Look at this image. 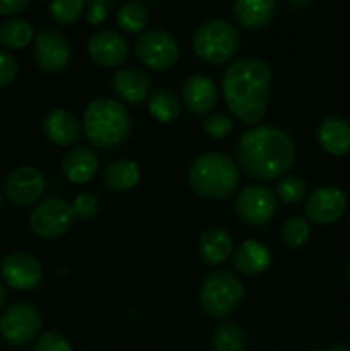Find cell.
<instances>
[{
	"label": "cell",
	"instance_id": "cell-1",
	"mask_svg": "<svg viewBox=\"0 0 350 351\" xmlns=\"http://www.w3.org/2000/svg\"><path fill=\"white\" fill-rule=\"evenodd\" d=\"M223 96L232 115L246 125L263 122L271 96V69L266 62L242 57L223 75Z\"/></svg>",
	"mask_w": 350,
	"mask_h": 351
},
{
	"label": "cell",
	"instance_id": "cell-2",
	"mask_svg": "<svg viewBox=\"0 0 350 351\" xmlns=\"http://www.w3.org/2000/svg\"><path fill=\"white\" fill-rule=\"evenodd\" d=\"M235 154L247 175L261 182H271L290 170L295 161V146L285 130L256 125L239 137Z\"/></svg>",
	"mask_w": 350,
	"mask_h": 351
},
{
	"label": "cell",
	"instance_id": "cell-3",
	"mask_svg": "<svg viewBox=\"0 0 350 351\" xmlns=\"http://www.w3.org/2000/svg\"><path fill=\"white\" fill-rule=\"evenodd\" d=\"M132 122L124 105L112 98H96L88 103L82 115V130L89 143L100 149L122 146L130 136Z\"/></svg>",
	"mask_w": 350,
	"mask_h": 351
},
{
	"label": "cell",
	"instance_id": "cell-4",
	"mask_svg": "<svg viewBox=\"0 0 350 351\" xmlns=\"http://www.w3.org/2000/svg\"><path fill=\"white\" fill-rule=\"evenodd\" d=\"M239 168L225 153H205L192 163L189 184L192 191L206 199H225L239 185Z\"/></svg>",
	"mask_w": 350,
	"mask_h": 351
},
{
	"label": "cell",
	"instance_id": "cell-5",
	"mask_svg": "<svg viewBox=\"0 0 350 351\" xmlns=\"http://www.w3.org/2000/svg\"><path fill=\"white\" fill-rule=\"evenodd\" d=\"M244 298V287L239 278L226 269L206 274L199 291V307L213 319L232 314Z\"/></svg>",
	"mask_w": 350,
	"mask_h": 351
},
{
	"label": "cell",
	"instance_id": "cell-6",
	"mask_svg": "<svg viewBox=\"0 0 350 351\" xmlns=\"http://www.w3.org/2000/svg\"><path fill=\"white\" fill-rule=\"evenodd\" d=\"M240 34L237 27L223 19L202 23L192 36V48L201 60L208 64H225L239 50Z\"/></svg>",
	"mask_w": 350,
	"mask_h": 351
},
{
	"label": "cell",
	"instance_id": "cell-7",
	"mask_svg": "<svg viewBox=\"0 0 350 351\" xmlns=\"http://www.w3.org/2000/svg\"><path fill=\"white\" fill-rule=\"evenodd\" d=\"M43 319L30 302H16L0 315V336L10 346H26L40 332Z\"/></svg>",
	"mask_w": 350,
	"mask_h": 351
},
{
	"label": "cell",
	"instance_id": "cell-8",
	"mask_svg": "<svg viewBox=\"0 0 350 351\" xmlns=\"http://www.w3.org/2000/svg\"><path fill=\"white\" fill-rule=\"evenodd\" d=\"M136 57L151 71H167L177 62L178 43L163 29H148L139 34L134 45Z\"/></svg>",
	"mask_w": 350,
	"mask_h": 351
},
{
	"label": "cell",
	"instance_id": "cell-9",
	"mask_svg": "<svg viewBox=\"0 0 350 351\" xmlns=\"http://www.w3.org/2000/svg\"><path fill=\"white\" fill-rule=\"evenodd\" d=\"M74 218L71 204L62 199H47L31 211L30 226L40 239L54 240L71 230Z\"/></svg>",
	"mask_w": 350,
	"mask_h": 351
},
{
	"label": "cell",
	"instance_id": "cell-10",
	"mask_svg": "<svg viewBox=\"0 0 350 351\" xmlns=\"http://www.w3.org/2000/svg\"><path fill=\"white\" fill-rule=\"evenodd\" d=\"M277 194L264 185H247L235 199V211L247 226H264L273 219L277 213Z\"/></svg>",
	"mask_w": 350,
	"mask_h": 351
},
{
	"label": "cell",
	"instance_id": "cell-11",
	"mask_svg": "<svg viewBox=\"0 0 350 351\" xmlns=\"http://www.w3.org/2000/svg\"><path fill=\"white\" fill-rule=\"evenodd\" d=\"M33 55L41 71L57 74L71 62V43L62 31L55 27H43L33 40Z\"/></svg>",
	"mask_w": 350,
	"mask_h": 351
},
{
	"label": "cell",
	"instance_id": "cell-12",
	"mask_svg": "<svg viewBox=\"0 0 350 351\" xmlns=\"http://www.w3.org/2000/svg\"><path fill=\"white\" fill-rule=\"evenodd\" d=\"M0 274L7 287L19 291H31L43 280V266L27 252H10L0 263Z\"/></svg>",
	"mask_w": 350,
	"mask_h": 351
},
{
	"label": "cell",
	"instance_id": "cell-13",
	"mask_svg": "<svg viewBox=\"0 0 350 351\" xmlns=\"http://www.w3.org/2000/svg\"><path fill=\"white\" fill-rule=\"evenodd\" d=\"M45 192V177L38 168L21 167L7 177L3 197L16 208L33 206Z\"/></svg>",
	"mask_w": 350,
	"mask_h": 351
},
{
	"label": "cell",
	"instance_id": "cell-14",
	"mask_svg": "<svg viewBox=\"0 0 350 351\" xmlns=\"http://www.w3.org/2000/svg\"><path fill=\"white\" fill-rule=\"evenodd\" d=\"M347 209V194L340 187L326 185L309 194L304 204V215L316 225H329L342 218Z\"/></svg>",
	"mask_w": 350,
	"mask_h": 351
},
{
	"label": "cell",
	"instance_id": "cell-15",
	"mask_svg": "<svg viewBox=\"0 0 350 351\" xmlns=\"http://www.w3.org/2000/svg\"><path fill=\"white\" fill-rule=\"evenodd\" d=\"M88 55L102 67H119L129 57V43L115 29H100L88 40Z\"/></svg>",
	"mask_w": 350,
	"mask_h": 351
},
{
	"label": "cell",
	"instance_id": "cell-16",
	"mask_svg": "<svg viewBox=\"0 0 350 351\" xmlns=\"http://www.w3.org/2000/svg\"><path fill=\"white\" fill-rule=\"evenodd\" d=\"M182 101L192 115H205L218 103V91L211 77L192 74L182 82Z\"/></svg>",
	"mask_w": 350,
	"mask_h": 351
},
{
	"label": "cell",
	"instance_id": "cell-17",
	"mask_svg": "<svg viewBox=\"0 0 350 351\" xmlns=\"http://www.w3.org/2000/svg\"><path fill=\"white\" fill-rule=\"evenodd\" d=\"M150 75L136 67H124L113 74L112 89L120 99L137 105L150 96Z\"/></svg>",
	"mask_w": 350,
	"mask_h": 351
},
{
	"label": "cell",
	"instance_id": "cell-18",
	"mask_svg": "<svg viewBox=\"0 0 350 351\" xmlns=\"http://www.w3.org/2000/svg\"><path fill=\"white\" fill-rule=\"evenodd\" d=\"M43 132L50 143L57 146H71L79 139L81 125L71 112L54 108L43 117Z\"/></svg>",
	"mask_w": 350,
	"mask_h": 351
},
{
	"label": "cell",
	"instance_id": "cell-19",
	"mask_svg": "<svg viewBox=\"0 0 350 351\" xmlns=\"http://www.w3.org/2000/svg\"><path fill=\"white\" fill-rule=\"evenodd\" d=\"M232 263L233 267L244 276H257L270 267L271 252L263 242L246 240L233 250Z\"/></svg>",
	"mask_w": 350,
	"mask_h": 351
},
{
	"label": "cell",
	"instance_id": "cell-20",
	"mask_svg": "<svg viewBox=\"0 0 350 351\" xmlns=\"http://www.w3.org/2000/svg\"><path fill=\"white\" fill-rule=\"evenodd\" d=\"M318 143L333 156H345L350 153V122L342 117H328L318 127Z\"/></svg>",
	"mask_w": 350,
	"mask_h": 351
},
{
	"label": "cell",
	"instance_id": "cell-21",
	"mask_svg": "<svg viewBox=\"0 0 350 351\" xmlns=\"http://www.w3.org/2000/svg\"><path fill=\"white\" fill-rule=\"evenodd\" d=\"M100 168L98 156L89 147L79 146L67 151L62 158V171L72 184H86Z\"/></svg>",
	"mask_w": 350,
	"mask_h": 351
},
{
	"label": "cell",
	"instance_id": "cell-22",
	"mask_svg": "<svg viewBox=\"0 0 350 351\" xmlns=\"http://www.w3.org/2000/svg\"><path fill=\"white\" fill-rule=\"evenodd\" d=\"M232 12L237 23L246 29H261L275 17L277 3L273 0H237L232 3Z\"/></svg>",
	"mask_w": 350,
	"mask_h": 351
},
{
	"label": "cell",
	"instance_id": "cell-23",
	"mask_svg": "<svg viewBox=\"0 0 350 351\" xmlns=\"http://www.w3.org/2000/svg\"><path fill=\"white\" fill-rule=\"evenodd\" d=\"M233 249L232 237L225 228L220 226H213V228L206 230L198 242V254L201 261L209 266H216V264L225 263L230 257Z\"/></svg>",
	"mask_w": 350,
	"mask_h": 351
},
{
	"label": "cell",
	"instance_id": "cell-24",
	"mask_svg": "<svg viewBox=\"0 0 350 351\" xmlns=\"http://www.w3.org/2000/svg\"><path fill=\"white\" fill-rule=\"evenodd\" d=\"M141 180L139 165L132 160H115L106 165L103 182L113 192H126L136 187Z\"/></svg>",
	"mask_w": 350,
	"mask_h": 351
},
{
	"label": "cell",
	"instance_id": "cell-25",
	"mask_svg": "<svg viewBox=\"0 0 350 351\" xmlns=\"http://www.w3.org/2000/svg\"><path fill=\"white\" fill-rule=\"evenodd\" d=\"M34 40V27L30 21L21 17H10V19L0 23V47L9 50H19L27 47Z\"/></svg>",
	"mask_w": 350,
	"mask_h": 351
},
{
	"label": "cell",
	"instance_id": "cell-26",
	"mask_svg": "<svg viewBox=\"0 0 350 351\" xmlns=\"http://www.w3.org/2000/svg\"><path fill=\"white\" fill-rule=\"evenodd\" d=\"M148 110L161 123H170L180 115V101L170 89H156L148 96Z\"/></svg>",
	"mask_w": 350,
	"mask_h": 351
},
{
	"label": "cell",
	"instance_id": "cell-27",
	"mask_svg": "<svg viewBox=\"0 0 350 351\" xmlns=\"http://www.w3.org/2000/svg\"><path fill=\"white\" fill-rule=\"evenodd\" d=\"M213 351H244L246 335L235 322H223L215 329L211 338Z\"/></svg>",
	"mask_w": 350,
	"mask_h": 351
},
{
	"label": "cell",
	"instance_id": "cell-28",
	"mask_svg": "<svg viewBox=\"0 0 350 351\" xmlns=\"http://www.w3.org/2000/svg\"><path fill=\"white\" fill-rule=\"evenodd\" d=\"M117 24L127 33H141L148 24V9L143 2L122 3L117 10Z\"/></svg>",
	"mask_w": 350,
	"mask_h": 351
},
{
	"label": "cell",
	"instance_id": "cell-29",
	"mask_svg": "<svg viewBox=\"0 0 350 351\" xmlns=\"http://www.w3.org/2000/svg\"><path fill=\"white\" fill-rule=\"evenodd\" d=\"M311 235L309 223L301 216H290L281 226V240L290 249H299L304 245Z\"/></svg>",
	"mask_w": 350,
	"mask_h": 351
},
{
	"label": "cell",
	"instance_id": "cell-30",
	"mask_svg": "<svg viewBox=\"0 0 350 351\" xmlns=\"http://www.w3.org/2000/svg\"><path fill=\"white\" fill-rule=\"evenodd\" d=\"M86 3L82 0H57L48 5L51 19L58 24H74L84 14Z\"/></svg>",
	"mask_w": 350,
	"mask_h": 351
},
{
	"label": "cell",
	"instance_id": "cell-31",
	"mask_svg": "<svg viewBox=\"0 0 350 351\" xmlns=\"http://www.w3.org/2000/svg\"><path fill=\"white\" fill-rule=\"evenodd\" d=\"M307 192V184L299 175H285L277 185V197L285 204H295Z\"/></svg>",
	"mask_w": 350,
	"mask_h": 351
},
{
	"label": "cell",
	"instance_id": "cell-32",
	"mask_svg": "<svg viewBox=\"0 0 350 351\" xmlns=\"http://www.w3.org/2000/svg\"><path fill=\"white\" fill-rule=\"evenodd\" d=\"M202 129L213 139H225L233 129V122L230 117L223 115V113H213L208 119L202 122Z\"/></svg>",
	"mask_w": 350,
	"mask_h": 351
},
{
	"label": "cell",
	"instance_id": "cell-33",
	"mask_svg": "<svg viewBox=\"0 0 350 351\" xmlns=\"http://www.w3.org/2000/svg\"><path fill=\"white\" fill-rule=\"evenodd\" d=\"M33 351H72V346L60 332L48 331L36 339Z\"/></svg>",
	"mask_w": 350,
	"mask_h": 351
},
{
	"label": "cell",
	"instance_id": "cell-34",
	"mask_svg": "<svg viewBox=\"0 0 350 351\" xmlns=\"http://www.w3.org/2000/svg\"><path fill=\"white\" fill-rule=\"evenodd\" d=\"M72 211L74 216L79 219H93L98 215L100 209V201L96 195L93 194H81L74 199L72 202Z\"/></svg>",
	"mask_w": 350,
	"mask_h": 351
},
{
	"label": "cell",
	"instance_id": "cell-35",
	"mask_svg": "<svg viewBox=\"0 0 350 351\" xmlns=\"http://www.w3.org/2000/svg\"><path fill=\"white\" fill-rule=\"evenodd\" d=\"M17 62L7 51L0 50V88H5V86L12 84L17 77Z\"/></svg>",
	"mask_w": 350,
	"mask_h": 351
},
{
	"label": "cell",
	"instance_id": "cell-36",
	"mask_svg": "<svg viewBox=\"0 0 350 351\" xmlns=\"http://www.w3.org/2000/svg\"><path fill=\"white\" fill-rule=\"evenodd\" d=\"M112 2H103V0H93L86 5V19L89 24H102L108 16V7Z\"/></svg>",
	"mask_w": 350,
	"mask_h": 351
},
{
	"label": "cell",
	"instance_id": "cell-37",
	"mask_svg": "<svg viewBox=\"0 0 350 351\" xmlns=\"http://www.w3.org/2000/svg\"><path fill=\"white\" fill-rule=\"evenodd\" d=\"M27 9V0H0V16H16Z\"/></svg>",
	"mask_w": 350,
	"mask_h": 351
},
{
	"label": "cell",
	"instance_id": "cell-38",
	"mask_svg": "<svg viewBox=\"0 0 350 351\" xmlns=\"http://www.w3.org/2000/svg\"><path fill=\"white\" fill-rule=\"evenodd\" d=\"M5 302H7V290H5V287H3L2 281H0V311L3 308Z\"/></svg>",
	"mask_w": 350,
	"mask_h": 351
},
{
	"label": "cell",
	"instance_id": "cell-39",
	"mask_svg": "<svg viewBox=\"0 0 350 351\" xmlns=\"http://www.w3.org/2000/svg\"><path fill=\"white\" fill-rule=\"evenodd\" d=\"M328 351H350V350L345 348V346H342V345H333V346H329Z\"/></svg>",
	"mask_w": 350,
	"mask_h": 351
},
{
	"label": "cell",
	"instance_id": "cell-40",
	"mask_svg": "<svg viewBox=\"0 0 350 351\" xmlns=\"http://www.w3.org/2000/svg\"><path fill=\"white\" fill-rule=\"evenodd\" d=\"M347 280H349L350 283V261H349V266H347Z\"/></svg>",
	"mask_w": 350,
	"mask_h": 351
},
{
	"label": "cell",
	"instance_id": "cell-41",
	"mask_svg": "<svg viewBox=\"0 0 350 351\" xmlns=\"http://www.w3.org/2000/svg\"><path fill=\"white\" fill-rule=\"evenodd\" d=\"M2 201H3V191L0 189V206H2Z\"/></svg>",
	"mask_w": 350,
	"mask_h": 351
},
{
	"label": "cell",
	"instance_id": "cell-42",
	"mask_svg": "<svg viewBox=\"0 0 350 351\" xmlns=\"http://www.w3.org/2000/svg\"><path fill=\"white\" fill-rule=\"evenodd\" d=\"M349 225H350V215H349Z\"/></svg>",
	"mask_w": 350,
	"mask_h": 351
}]
</instances>
